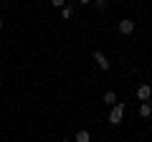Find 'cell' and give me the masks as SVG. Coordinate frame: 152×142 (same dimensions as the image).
<instances>
[{
  "mask_svg": "<svg viewBox=\"0 0 152 142\" xmlns=\"http://www.w3.org/2000/svg\"><path fill=\"white\" fill-rule=\"evenodd\" d=\"M122 117H124V104L117 102V104L112 107V112H109V124H119Z\"/></svg>",
  "mask_w": 152,
  "mask_h": 142,
  "instance_id": "1",
  "label": "cell"
},
{
  "mask_svg": "<svg viewBox=\"0 0 152 142\" xmlns=\"http://www.w3.org/2000/svg\"><path fill=\"white\" fill-rule=\"evenodd\" d=\"M117 28H119V33H122V36H129V33H134L137 23L132 20V18H122V20H119V26H117Z\"/></svg>",
  "mask_w": 152,
  "mask_h": 142,
  "instance_id": "2",
  "label": "cell"
},
{
  "mask_svg": "<svg viewBox=\"0 0 152 142\" xmlns=\"http://www.w3.org/2000/svg\"><path fill=\"white\" fill-rule=\"evenodd\" d=\"M94 61H96V66H99L102 71H109V69H112V64H109V59H107V56L102 53V51H94Z\"/></svg>",
  "mask_w": 152,
  "mask_h": 142,
  "instance_id": "3",
  "label": "cell"
},
{
  "mask_svg": "<svg viewBox=\"0 0 152 142\" xmlns=\"http://www.w3.org/2000/svg\"><path fill=\"white\" fill-rule=\"evenodd\" d=\"M150 97H152V86L150 84H140V86H137V99H140V102H147Z\"/></svg>",
  "mask_w": 152,
  "mask_h": 142,
  "instance_id": "4",
  "label": "cell"
},
{
  "mask_svg": "<svg viewBox=\"0 0 152 142\" xmlns=\"http://www.w3.org/2000/svg\"><path fill=\"white\" fill-rule=\"evenodd\" d=\"M150 114H152V104L150 102H142L140 104V117H142V119H147Z\"/></svg>",
  "mask_w": 152,
  "mask_h": 142,
  "instance_id": "5",
  "label": "cell"
},
{
  "mask_svg": "<svg viewBox=\"0 0 152 142\" xmlns=\"http://www.w3.org/2000/svg\"><path fill=\"white\" fill-rule=\"evenodd\" d=\"M76 142H91L89 130H79V132H76Z\"/></svg>",
  "mask_w": 152,
  "mask_h": 142,
  "instance_id": "6",
  "label": "cell"
},
{
  "mask_svg": "<svg viewBox=\"0 0 152 142\" xmlns=\"http://www.w3.org/2000/svg\"><path fill=\"white\" fill-rule=\"evenodd\" d=\"M104 102H107L109 107H114V104H117V91H107L104 94Z\"/></svg>",
  "mask_w": 152,
  "mask_h": 142,
  "instance_id": "7",
  "label": "cell"
},
{
  "mask_svg": "<svg viewBox=\"0 0 152 142\" xmlns=\"http://www.w3.org/2000/svg\"><path fill=\"white\" fill-rule=\"evenodd\" d=\"M71 15H74V8H71V5H64V8H61V18H64V20H69Z\"/></svg>",
  "mask_w": 152,
  "mask_h": 142,
  "instance_id": "8",
  "label": "cell"
},
{
  "mask_svg": "<svg viewBox=\"0 0 152 142\" xmlns=\"http://www.w3.org/2000/svg\"><path fill=\"white\" fill-rule=\"evenodd\" d=\"M91 3L99 8V10H104V8H107V0H91Z\"/></svg>",
  "mask_w": 152,
  "mask_h": 142,
  "instance_id": "9",
  "label": "cell"
},
{
  "mask_svg": "<svg viewBox=\"0 0 152 142\" xmlns=\"http://www.w3.org/2000/svg\"><path fill=\"white\" fill-rule=\"evenodd\" d=\"M51 5H53V8H58V10H61V8L66 5V0H51Z\"/></svg>",
  "mask_w": 152,
  "mask_h": 142,
  "instance_id": "10",
  "label": "cell"
},
{
  "mask_svg": "<svg viewBox=\"0 0 152 142\" xmlns=\"http://www.w3.org/2000/svg\"><path fill=\"white\" fill-rule=\"evenodd\" d=\"M79 5H91V0H79Z\"/></svg>",
  "mask_w": 152,
  "mask_h": 142,
  "instance_id": "11",
  "label": "cell"
},
{
  "mask_svg": "<svg viewBox=\"0 0 152 142\" xmlns=\"http://www.w3.org/2000/svg\"><path fill=\"white\" fill-rule=\"evenodd\" d=\"M0 31H3V20H0Z\"/></svg>",
  "mask_w": 152,
  "mask_h": 142,
  "instance_id": "12",
  "label": "cell"
},
{
  "mask_svg": "<svg viewBox=\"0 0 152 142\" xmlns=\"http://www.w3.org/2000/svg\"><path fill=\"white\" fill-rule=\"evenodd\" d=\"M61 142H71V140H61Z\"/></svg>",
  "mask_w": 152,
  "mask_h": 142,
  "instance_id": "13",
  "label": "cell"
}]
</instances>
